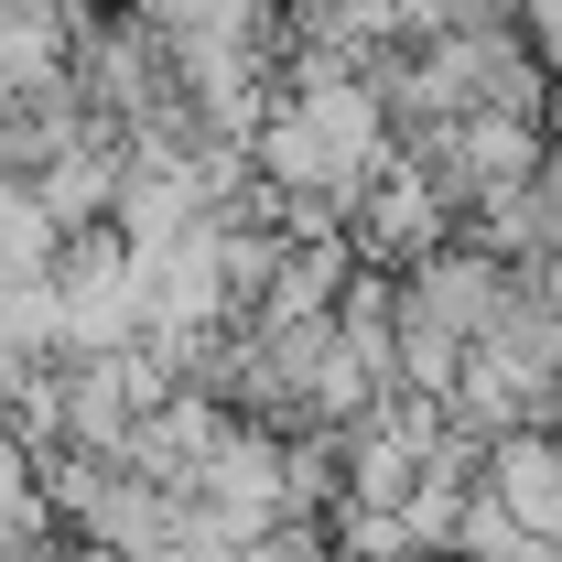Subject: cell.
I'll return each instance as SVG.
<instances>
[{"instance_id": "1", "label": "cell", "mask_w": 562, "mask_h": 562, "mask_svg": "<svg viewBox=\"0 0 562 562\" xmlns=\"http://www.w3.org/2000/svg\"><path fill=\"white\" fill-rule=\"evenodd\" d=\"M443 227H454V206H443V184L422 173V162H379L368 184H357V206H347V249L368 260V271H422L432 249H443Z\"/></svg>"}, {"instance_id": "2", "label": "cell", "mask_w": 562, "mask_h": 562, "mask_svg": "<svg viewBox=\"0 0 562 562\" xmlns=\"http://www.w3.org/2000/svg\"><path fill=\"white\" fill-rule=\"evenodd\" d=\"M487 497L541 541V552H562V432H497L487 443Z\"/></svg>"}, {"instance_id": "3", "label": "cell", "mask_w": 562, "mask_h": 562, "mask_svg": "<svg viewBox=\"0 0 562 562\" xmlns=\"http://www.w3.org/2000/svg\"><path fill=\"white\" fill-rule=\"evenodd\" d=\"M55 260H66V227L44 216V195H33L22 173H0V292L55 281Z\"/></svg>"}, {"instance_id": "4", "label": "cell", "mask_w": 562, "mask_h": 562, "mask_svg": "<svg viewBox=\"0 0 562 562\" xmlns=\"http://www.w3.org/2000/svg\"><path fill=\"white\" fill-rule=\"evenodd\" d=\"M249 562H336V530H325V519H271V530L249 541Z\"/></svg>"}, {"instance_id": "5", "label": "cell", "mask_w": 562, "mask_h": 562, "mask_svg": "<svg viewBox=\"0 0 562 562\" xmlns=\"http://www.w3.org/2000/svg\"><path fill=\"white\" fill-rule=\"evenodd\" d=\"M55 562H66V552H55Z\"/></svg>"}]
</instances>
